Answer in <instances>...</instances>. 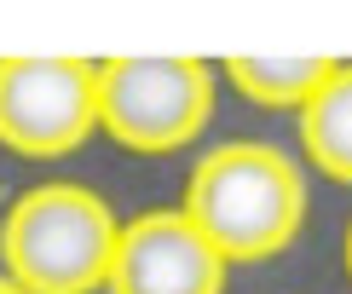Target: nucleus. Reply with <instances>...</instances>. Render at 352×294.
Listing matches in <instances>:
<instances>
[{
	"label": "nucleus",
	"instance_id": "1a4fd4ad",
	"mask_svg": "<svg viewBox=\"0 0 352 294\" xmlns=\"http://www.w3.org/2000/svg\"><path fill=\"white\" fill-rule=\"evenodd\" d=\"M346 277H352V225H346Z\"/></svg>",
	"mask_w": 352,
	"mask_h": 294
},
{
	"label": "nucleus",
	"instance_id": "423d86ee",
	"mask_svg": "<svg viewBox=\"0 0 352 294\" xmlns=\"http://www.w3.org/2000/svg\"><path fill=\"white\" fill-rule=\"evenodd\" d=\"M300 115V150L324 179L352 185V64H335L324 87L295 110Z\"/></svg>",
	"mask_w": 352,
	"mask_h": 294
},
{
	"label": "nucleus",
	"instance_id": "39448f33",
	"mask_svg": "<svg viewBox=\"0 0 352 294\" xmlns=\"http://www.w3.org/2000/svg\"><path fill=\"white\" fill-rule=\"evenodd\" d=\"M226 260L179 208L122 219L110 254V294H226Z\"/></svg>",
	"mask_w": 352,
	"mask_h": 294
},
{
	"label": "nucleus",
	"instance_id": "20e7f679",
	"mask_svg": "<svg viewBox=\"0 0 352 294\" xmlns=\"http://www.w3.org/2000/svg\"><path fill=\"white\" fill-rule=\"evenodd\" d=\"M98 133L87 58H0V144L29 161L76 156Z\"/></svg>",
	"mask_w": 352,
	"mask_h": 294
},
{
	"label": "nucleus",
	"instance_id": "f03ea898",
	"mask_svg": "<svg viewBox=\"0 0 352 294\" xmlns=\"http://www.w3.org/2000/svg\"><path fill=\"white\" fill-rule=\"evenodd\" d=\"M122 219L87 185H35L0 214V266L23 294H93L110 277Z\"/></svg>",
	"mask_w": 352,
	"mask_h": 294
},
{
	"label": "nucleus",
	"instance_id": "6e6552de",
	"mask_svg": "<svg viewBox=\"0 0 352 294\" xmlns=\"http://www.w3.org/2000/svg\"><path fill=\"white\" fill-rule=\"evenodd\" d=\"M0 294H23V289H18V283H12V277H6V271H0Z\"/></svg>",
	"mask_w": 352,
	"mask_h": 294
},
{
	"label": "nucleus",
	"instance_id": "7ed1b4c3",
	"mask_svg": "<svg viewBox=\"0 0 352 294\" xmlns=\"http://www.w3.org/2000/svg\"><path fill=\"white\" fill-rule=\"evenodd\" d=\"M98 133L122 150L168 156L214 115V69L202 58H104L93 64Z\"/></svg>",
	"mask_w": 352,
	"mask_h": 294
},
{
	"label": "nucleus",
	"instance_id": "f257e3e1",
	"mask_svg": "<svg viewBox=\"0 0 352 294\" xmlns=\"http://www.w3.org/2000/svg\"><path fill=\"white\" fill-rule=\"evenodd\" d=\"M179 214L214 242L226 266L272 260L306 225V179L277 144L231 139L190 168Z\"/></svg>",
	"mask_w": 352,
	"mask_h": 294
},
{
	"label": "nucleus",
	"instance_id": "0eeeda50",
	"mask_svg": "<svg viewBox=\"0 0 352 294\" xmlns=\"http://www.w3.org/2000/svg\"><path fill=\"white\" fill-rule=\"evenodd\" d=\"M329 69L335 58H226V81L266 110H300Z\"/></svg>",
	"mask_w": 352,
	"mask_h": 294
}]
</instances>
